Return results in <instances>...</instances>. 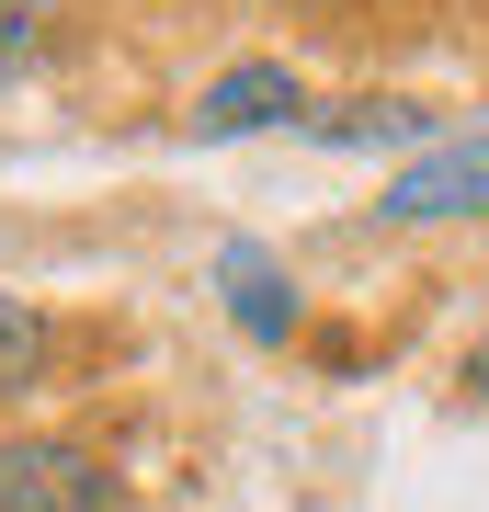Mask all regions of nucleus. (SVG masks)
Listing matches in <instances>:
<instances>
[{"mask_svg": "<svg viewBox=\"0 0 489 512\" xmlns=\"http://www.w3.org/2000/svg\"><path fill=\"white\" fill-rule=\"evenodd\" d=\"M217 296H228V319L251 330V342H296V319H308L296 308V274L262 251V239H228L217 251Z\"/></svg>", "mask_w": 489, "mask_h": 512, "instance_id": "20e7f679", "label": "nucleus"}, {"mask_svg": "<svg viewBox=\"0 0 489 512\" xmlns=\"http://www.w3.org/2000/svg\"><path fill=\"white\" fill-rule=\"evenodd\" d=\"M0 512H126V478L80 433H0Z\"/></svg>", "mask_w": 489, "mask_h": 512, "instance_id": "f257e3e1", "label": "nucleus"}, {"mask_svg": "<svg viewBox=\"0 0 489 512\" xmlns=\"http://www.w3.org/2000/svg\"><path fill=\"white\" fill-rule=\"evenodd\" d=\"M387 228H489V137H433L376 194Z\"/></svg>", "mask_w": 489, "mask_h": 512, "instance_id": "f03ea898", "label": "nucleus"}, {"mask_svg": "<svg viewBox=\"0 0 489 512\" xmlns=\"http://www.w3.org/2000/svg\"><path fill=\"white\" fill-rule=\"evenodd\" d=\"M467 399L489 410V330H478V342H467Z\"/></svg>", "mask_w": 489, "mask_h": 512, "instance_id": "6e6552de", "label": "nucleus"}, {"mask_svg": "<svg viewBox=\"0 0 489 512\" xmlns=\"http://www.w3.org/2000/svg\"><path fill=\"white\" fill-rule=\"evenodd\" d=\"M194 137H262V126H308V80L285 69V57H251V69H217L205 80V103L182 114Z\"/></svg>", "mask_w": 489, "mask_h": 512, "instance_id": "7ed1b4c3", "label": "nucleus"}, {"mask_svg": "<svg viewBox=\"0 0 489 512\" xmlns=\"http://www.w3.org/2000/svg\"><path fill=\"white\" fill-rule=\"evenodd\" d=\"M46 365H57V319L35 308V296H12V285H0V399H35Z\"/></svg>", "mask_w": 489, "mask_h": 512, "instance_id": "423d86ee", "label": "nucleus"}, {"mask_svg": "<svg viewBox=\"0 0 489 512\" xmlns=\"http://www.w3.org/2000/svg\"><path fill=\"white\" fill-rule=\"evenodd\" d=\"M57 35V0H0V80H23Z\"/></svg>", "mask_w": 489, "mask_h": 512, "instance_id": "0eeeda50", "label": "nucleus"}, {"mask_svg": "<svg viewBox=\"0 0 489 512\" xmlns=\"http://www.w3.org/2000/svg\"><path fill=\"white\" fill-rule=\"evenodd\" d=\"M444 114L433 103H410V92H364V103H308V137L319 148H387V137H410V148H433Z\"/></svg>", "mask_w": 489, "mask_h": 512, "instance_id": "39448f33", "label": "nucleus"}]
</instances>
